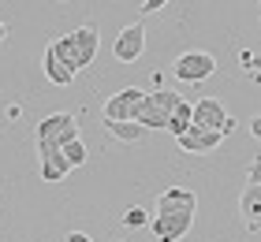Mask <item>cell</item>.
I'll return each mask as SVG.
<instances>
[{
	"label": "cell",
	"mask_w": 261,
	"mask_h": 242,
	"mask_svg": "<svg viewBox=\"0 0 261 242\" xmlns=\"http://www.w3.org/2000/svg\"><path fill=\"white\" fill-rule=\"evenodd\" d=\"M246 183H257V186H261V156H257V160H250V168H246Z\"/></svg>",
	"instance_id": "18"
},
{
	"label": "cell",
	"mask_w": 261,
	"mask_h": 242,
	"mask_svg": "<svg viewBox=\"0 0 261 242\" xmlns=\"http://www.w3.org/2000/svg\"><path fill=\"white\" fill-rule=\"evenodd\" d=\"M191 123H194V104L183 101V104L172 112V119H168V127H164V130H168L172 138H179V135H187V130H191Z\"/></svg>",
	"instance_id": "14"
},
{
	"label": "cell",
	"mask_w": 261,
	"mask_h": 242,
	"mask_svg": "<svg viewBox=\"0 0 261 242\" xmlns=\"http://www.w3.org/2000/svg\"><path fill=\"white\" fill-rule=\"evenodd\" d=\"M175 142H179L183 153H213V149L224 142V135H220V130H205V127H194V123H191V130L179 135Z\"/></svg>",
	"instance_id": "9"
},
{
	"label": "cell",
	"mask_w": 261,
	"mask_h": 242,
	"mask_svg": "<svg viewBox=\"0 0 261 242\" xmlns=\"http://www.w3.org/2000/svg\"><path fill=\"white\" fill-rule=\"evenodd\" d=\"M183 101H187L183 93L157 86L153 93H146V108L138 112V123L146 127V130H164V127H168V119H172V112H175Z\"/></svg>",
	"instance_id": "3"
},
{
	"label": "cell",
	"mask_w": 261,
	"mask_h": 242,
	"mask_svg": "<svg viewBox=\"0 0 261 242\" xmlns=\"http://www.w3.org/2000/svg\"><path fill=\"white\" fill-rule=\"evenodd\" d=\"M191 227H194V209H164V212H153L149 220V231L157 242H179Z\"/></svg>",
	"instance_id": "4"
},
{
	"label": "cell",
	"mask_w": 261,
	"mask_h": 242,
	"mask_svg": "<svg viewBox=\"0 0 261 242\" xmlns=\"http://www.w3.org/2000/svg\"><path fill=\"white\" fill-rule=\"evenodd\" d=\"M146 108V90L138 86H127L120 93H112L109 101L101 108V119H130V123H138V112Z\"/></svg>",
	"instance_id": "6"
},
{
	"label": "cell",
	"mask_w": 261,
	"mask_h": 242,
	"mask_svg": "<svg viewBox=\"0 0 261 242\" xmlns=\"http://www.w3.org/2000/svg\"><path fill=\"white\" fill-rule=\"evenodd\" d=\"M97 45H101V34H97V26H93V22H82L79 30H71V34H64V38L49 41V48L64 60L71 71H75V75H79L82 67L93 64V56H97Z\"/></svg>",
	"instance_id": "1"
},
{
	"label": "cell",
	"mask_w": 261,
	"mask_h": 242,
	"mask_svg": "<svg viewBox=\"0 0 261 242\" xmlns=\"http://www.w3.org/2000/svg\"><path fill=\"white\" fill-rule=\"evenodd\" d=\"M105 130H109L116 142H127V145H138L142 138L149 135L142 123H130V119H105Z\"/></svg>",
	"instance_id": "13"
},
{
	"label": "cell",
	"mask_w": 261,
	"mask_h": 242,
	"mask_svg": "<svg viewBox=\"0 0 261 242\" xmlns=\"http://www.w3.org/2000/svg\"><path fill=\"white\" fill-rule=\"evenodd\" d=\"M146 52V22H130L120 30V38L112 41V56L120 64H135V60Z\"/></svg>",
	"instance_id": "7"
},
{
	"label": "cell",
	"mask_w": 261,
	"mask_h": 242,
	"mask_svg": "<svg viewBox=\"0 0 261 242\" xmlns=\"http://www.w3.org/2000/svg\"><path fill=\"white\" fill-rule=\"evenodd\" d=\"M239 67H243V71H250V75H254V71L261 67V56H257V52H246V48H243V52H239Z\"/></svg>",
	"instance_id": "17"
},
{
	"label": "cell",
	"mask_w": 261,
	"mask_h": 242,
	"mask_svg": "<svg viewBox=\"0 0 261 242\" xmlns=\"http://www.w3.org/2000/svg\"><path fill=\"white\" fill-rule=\"evenodd\" d=\"M224 119H228V108H224L217 97H198V101H194V127L220 130Z\"/></svg>",
	"instance_id": "10"
},
{
	"label": "cell",
	"mask_w": 261,
	"mask_h": 242,
	"mask_svg": "<svg viewBox=\"0 0 261 242\" xmlns=\"http://www.w3.org/2000/svg\"><path fill=\"white\" fill-rule=\"evenodd\" d=\"M67 242H93L86 231H67Z\"/></svg>",
	"instance_id": "21"
},
{
	"label": "cell",
	"mask_w": 261,
	"mask_h": 242,
	"mask_svg": "<svg viewBox=\"0 0 261 242\" xmlns=\"http://www.w3.org/2000/svg\"><path fill=\"white\" fill-rule=\"evenodd\" d=\"M4 116H8V119H19V116H22V108H19V104H8V108H4Z\"/></svg>",
	"instance_id": "22"
},
{
	"label": "cell",
	"mask_w": 261,
	"mask_h": 242,
	"mask_svg": "<svg viewBox=\"0 0 261 242\" xmlns=\"http://www.w3.org/2000/svg\"><path fill=\"white\" fill-rule=\"evenodd\" d=\"M164 209H194L198 212V194L191 186H164L153 201V212H164Z\"/></svg>",
	"instance_id": "11"
},
{
	"label": "cell",
	"mask_w": 261,
	"mask_h": 242,
	"mask_svg": "<svg viewBox=\"0 0 261 242\" xmlns=\"http://www.w3.org/2000/svg\"><path fill=\"white\" fill-rule=\"evenodd\" d=\"M257 8H261V4H257Z\"/></svg>",
	"instance_id": "25"
},
{
	"label": "cell",
	"mask_w": 261,
	"mask_h": 242,
	"mask_svg": "<svg viewBox=\"0 0 261 242\" xmlns=\"http://www.w3.org/2000/svg\"><path fill=\"white\" fill-rule=\"evenodd\" d=\"M164 4H168V0H142V15H157Z\"/></svg>",
	"instance_id": "19"
},
{
	"label": "cell",
	"mask_w": 261,
	"mask_h": 242,
	"mask_svg": "<svg viewBox=\"0 0 261 242\" xmlns=\"http://www.w3.org/2000/svg\"><path fill=\"white\" fill-rule=\"evenodd\" d=\"M213 71H217V60H213V52H205V48H191V52L175 56V64H172V75L179 82H191V86L213 78Z\"/></svg>",
	"instance_id": "5"
},
{
	"label": "cell",
	"mask_w": 261,
	"mask_h": 242,
	"mask_svg": "<svg viewBox=\"0 0 261 242\" xmlns=\"http://www.w3.org/2000/svg\"><path fill=\"white\" fill-rule=\"evenodd\" d=\"M64 160H67V168H71V172H75V168H82V164H86L90 160V153H86V145H82V138H75V142H67L64 145Z\"/></svg>",
	"instance_id": "15"
},
{
	"label": "cell",
	"mask_w": 261,
	"mask_h": 242,
	"mask_svg": "<svg viewBox=\"0 0 261 242\" xmlns=\"http://www.w3.org/2000/svg\"><path fill=\"white\" fill-rule=\"evenodd\" d=\"M250 135H254V138H261V116H254V119H250Z\"/></svg>",
	"instance_id": "23"
},
{
	"label": "cell",
	"mask_w": 261,
	"mask_h": 242,
	"mask_svg": "<svg viewBox=\"0 0 261 242\" xmlns=\"http://www.w3.org/2000/svg\"><path fill=\"white\" fill-rule=\"evenodd\" d=\"M120 220H123V227H149L153 216H149V209H142V205H130Z\"/></svg>",
	"instance_id": "16"
},
{
	"label": "cell",
	"mask_w": 261,
	"mask_h": 242,
	"mask_svg": "<svg viewBox=\"0 0 261 242\" xmlns=\"http://www.w3.org/2000/svg\"><path fill=\"white\" fill-rule=\"evenodd\" d=\"M41 71H45V78H49L53 86H71V82H75V71H71L49 45H45V64H41Z\"/></svg>",
	"instance_id": "12"
},
{
	"label": "cell",
	"mask_w": 261,
	"mask_h": 242,
	"mask_svg": "<svg viewBox=\"0 0 261 242\" xmlns=\"http://www.w3.org/2000/svg\"><path fill=\"white\" fill-rule=\"evenodd\" d=\"M235 130H239V123H235V119L228 116V119H224V127H220V135H224V138H228V135H235Z\"/></svg>",
	"instance_id": "20"
},
{
	"label": "cell",
	"mask_w": 261,
	"mask_h": 242,
	"mask_svg": "<svg viewBox=\"0 0 261 242\" xmlns=\"http://www.w3.org/2000/svg\"><path fill=\"white\" fill-rule=\"evenodd\" d=\"M34 138H38V156H45V153H60L67 142L79 138V119L71 116V112L41 116V119H38V130H34Z\"/></svg>",
	"instance_id": "2"
},
{
	"label": "cell",
	"mask_w": 261,
	"mask_h": 242,
	"mask_svg": "<svg viewBox=\"0 0 261 242\" xmlns=\"http://www.w3.org/2000/svg\"><path fill=\"white\" fill-rule=\"evenodd\" d=\"M4 41H8V26L0 22V45H4Z\"/></svg>",
	"instance_id": "24"
},
{
	"label": "cell",
	"mask_w": 261,
	"mask_h": 242,
	"mask_svg": "<svg viewBox=\"0 0 261 242\" xmlns=\"http://www.w3.org/2000/svg\"><path fill=\"white\" fill-rule=\"evenodd\" d=\"M239 216H243V227L250 235L261 231V186L257 183H246L239 194Z\"/></svg>",
	"instance_id": "8"
}]
</instances>
